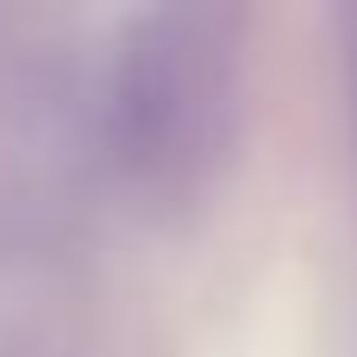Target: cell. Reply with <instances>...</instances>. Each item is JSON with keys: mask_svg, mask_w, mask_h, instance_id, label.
Instances as JSON below:
<instances>
[{"mask_svg": "<svg viewBox=\"0 0 357 357\" xmlns=\"http://www.w3.org/2000/svg\"><path fill=\"white\" fill-rule=\"evenodd\" d=\"M226 19L157 13L119 69V144L144 169H182L213 151L226 113Z\"/></svg>", "mask_w": 357, "mask_h": 357, "instance_id": "cell-1", "label": "cell"}]
</instances>
